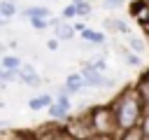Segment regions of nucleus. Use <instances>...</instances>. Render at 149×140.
<instances>
[{
    "mask_svg": "<svg viewBox=\"0 0 149 140\" xmlns=\"http://www.w3.org/2000/svg\"><path fill=\"white\" fill-rule=\"evenodd\" d=\"M142 79H144V82H149V65L144 68V72H142Z\"/></svg>",
    "mask_w": 149,
    "mask_h": 140,
    "instance_id": "72a5a7b5",
    "label": "nucleus"
},
{
    "mask_svg": "<svg viewBox=\"0 0 149 140\" xmlns=\"http://www.w3.org/2000/svg\"><path fill=\"white\" fill-rule=\"evenodd\" d=\"M49 26L54 28V37L61 40V42L72 40L74 33H77L74 26H72V21H65V19H56V16H51V19H49Z\"/></svg>",
    "mask_w": 149,
    "mask_h": 140,
    "instance_id": "39448f33",
    "label": "nucleus"
},
{
    "mask_svg": "<svg viewBox=\"0 0 149 140\" xmlns=\"http://www.w3.org/2000/svg\"><path fill=\"white\" fill-rule=\"evenodd\" d=\"M72 96H56L54 98V103H61V105H65V107H72V100H70Z\"/></svg>",
    "mask_w": 149,
    "mask_h": 140,
    "instance_id": "cd10ccee",
    "label": "nucleus"
},
{
    "mask_svg": "<svg viewBox=\"0 0 149 140\" xmlns=\"http://www.w3.org/2000/svg\"><path fill=\"white\" fill-rule=\"evenodd\" d=\"M0 89H5V82H2V68H0Z\"/></svg>",
    "mask_w": 149,
    "mask_h": 140,
    "instance_id": "c9c22d12",
    "label": "nucleus"
},
{
    "mask_svg": "<svg viewBox=\"0 0 149 140\" xmlns=\"http://www.w3.org/2000/svg\"><path fill=\"white\" fill-rule=\"evenodd\" d=\"M58 47H61V40H56V37H49V40H47V49H49V51H56Z\"/></svg>",
    "mask_w": 149,
    "mask_h": 140,
    "instance_id": "c85d7f7f",
    "label": "nucleus"
},
{
    "mask_svg": "<svg viewBox=\"0 0 149 140\" xmlns=\"http://www.w3.org/2000/svg\"><path fill=\"white\" fill-rule=\"evenodd\" d=\"M21 63H23V61H21L16 54H5V56L0 58V68H2V70H12V72H16V70L21 68Z\"/></svg>",
    "mask_w": 149,
    "mask_h": 140,
    "instance_id": "f3484780",
    "label": "nucleus"
},
{
    "mask_svg": "<svg viewBox=\"0 0 149 140\" xmlns=\"http://www.w3.org/2000/svg\"><path fill=\"white\" fill-rule=\"evenodd\" d=\"M147 140H149V138H147Z\"/></svg>",
    "mask_w": 149,
    "mask_h": 140,
    "instance_id": "4c0bfd02",
    "label": "nucleus"
},
{
    "mask_svg": "<svg viewBox=\"0 0 149 140\" xmlns=\"http://www.w3.org/2000/svg\"><path fill=\"white\" fill-rule=\"evenodd\" d=\"M51 103H54V96L51 93H37V96H33L28 100V107L35 110V112H40V110H47Z\"/></svg>",
    "mask_w": 149,
    "mask_h": 140,
    "instance_id": "4468645a",
    "label": "nucleus"
},
{
    "mask_svg": "<svg viewBox=\"0 0 149 140\" xmlns=\"http://www.w3.org/2000/svg\"><path fill=\"white\" fill-rule=\"evenodd\" d=\"M72 26H74V30H77V33H84V30L88 28V26H86L84 21H72Z\"/></svg>",
    "mask_w": 149,
    "mask_h": 140,
    "instance_id": "c756f323",
    "label": "nucleus"
},
{
    "mask_svg": "<svg viewBox=\"0 0 149 140\" xmlns=\"http://www.w3.org/2000/svg\"><path fill=\"white\" fill-rule=\"evenodd\" d=\"M116 140H144V133H142L140 126H133V128H128V131H121V133L116 135Z\"/></svg>",
    "mask_w": 149,
    "mask_h": 140,
    "instance_id": "aec40b11",
    "label": "nucleus"
},
{
    "mask_svg": "<svg viewBox=\"0 0 149 140\" xmlns=\"http://www.w3.org/2000/svg\"><path fill=\"white\" fill-rule=\"evenodd\" d=\"M74 7H77V19H88L93 14V2L91 0H84V2L74 5Z\"/></svg>",
    "mask_w": 149,
    "mask_h": 140,
    "instance_id": "412c9836",
    "label": "nucleus"
},
{
    "mask_svg": "<svg viewBox=\"0 0 149 140\" xmlns=\"http://www.w3.org/2000/svg\"><path fill=\"white\" fill-rule=\"evenodd\" d=\"M79 35H81V42H88V44H93V47H102V44H105V33H100V30L86 28V30L79 33Z\"/></svg>",
    "mask_w": 149,
    "mask_h": 140,
    "instance_id": "2eb2a0df",
    "label": "nucleus"
},
{
    "mask_svg": "<svg viewBox=\"0 0 149 140\" xmlns=\"http://www.w3.org/2000/svg\"><path fill=\"white\" fill-rule=\"evenodd\" d=\"M102 26H105L107 33H119V35H130L133 33L130 30V23L126 19H116V16H107L102 21Z\"/></svg>",
    "mask_w": 149,
    "mask_h": 140,
    "instance_id": "6e6552de",
    "label": "nucleus"
},
{
    "mask_svg": "<svg viewBox=\"0 0 149 140\" xmlns=\"http://www.w3.org/2000/svg\"><path fill=\"white\" fill-rule=\"evenodd\" d=\"M114 86H116V79H114V77H109V75H105V77H102V86H100V89L109 91V89H114Z\"/></svg>",
    "mask_w": 149,
    "mask_h": 140,
    "instance_id": "a878e982",
    "label": "nucleus"
},
{
    "mask_svg": "<svg viewBox=\"0 0 149 140\" xmlns=\"http://www.w3.org/2000/svg\"><path fill=\"white\" fill-rule=\"evenodd\" d=\"M7 47H9V49H16V47H19V42H16V40H9V42H7Z\"/></svg>",
    "mask_w": 149,
    "mask_h": 140,
    "instance_id": "2f4dec72",
    "label": "nucleus"
},
{
    "mask_svg": "<svg viewBox=\"0 0 149 140\" xmlns=\"http://www.w3.org/2000/svg\"><path fill=\"white\" fill-rule=\"evenodd\" d=\"M126 0H102V7L105 9H116V7H121Z\"/></svg>",
    "mask_w": 149,
    "mask_h": 140,
    "instance_id": "bb28decb",
    "label": "nucleus"
},
{
    "mask_svg": "<svg viewBox=\"0 0 149 140\" xmlns=\"http://www.w3.org/2000/svg\"><path fill=\"white\" fill-rule=\"evenodd\" d=\"M112 110H114V117H116V124H119V131H128L133 126H140L142 121V114H144V105L140 100V93L133 86H123L114 100L109 103Z\"/></svg>",
    "mask_w": 149,
    "mask_h": 140,
    "instance_id": "f257e3e1",
    "label": "nucleus"
},
{
    "mask_svg": "<svg viewBox=\"0 0 149 140\" xmlns=\"http://www.w3.org/2000/svg\"><path fill=\"white\" fill-rule=\"evenodd\" d=\"M16 77H19V82H21V84H26V86H30V89L42 86V77L37 75V70H35L30 63H21V68H19Z\"/></svg>",
    "mask_w": 149,
    "mask_h": 140,
    "instance_id": "423d86ee",
    "label": "nucleus"
},
{
    "mask_svg": "<svg viewBox=\"0 0 149 140\" xmlns=\"http://www.w3.org/2000/svg\"><path fill=\"white\" fill-rule=\"evenodd\" d=\"M61 19H65V21H72V19H77V7L70 2L65 9H63V14H61Z\"/></svg>",
    "mask_w": 149,
    "mask_h": 140,
    "instance_id": "5701e85b",
    "label": "nucleus"
},
{
    "mask_svg": "<svg viewBox=\"0 0 149 140\" xmlns=\"http://www.w3.org/2000/svg\"><path fill=\"white\" fill-rule=\"evenodd\" d=\"M84 140H116V138H107V135H91V138H84Z\"/></svg>",
    "mask_w": 149,
    "mask_h": 140,
    "instance_id": "7c9ffc66",
    "label": "nucleus"
},
{
    "mask_svg": "<svg viewBox=\"0 0 149 140\" xmlns=\"http://www.w3.org/2000/svg\"><path fill=\"white\" fill-rule=\"evenodd\" d=\"M114 51L119 54V58H121L126 65H130V68H140V65H142V56L133 54L126 44H114Z\"/></svg>",
    "mask_w": 149,
    "mask_h": 140,
    "instance_id": "1a4fd4ad",
    "label": "nucleus"
},
{
    "mask_svg": "<svg viewBox=\"0 0 149 140\" xmlns=\"http://www.w3.org/2000/svg\"><path fill=\"white\" fill-rule=\"evenodd\" d=\"M147 7H149V0H133V2H130V7H128V12H130V16H135V19H137Z\"/></svg>",
    "mask_w": 149,
    "mask_h": 140,
    "instance_id": "4be33fe9",
    "label": "nucleus"
},
{
    "mask_svg": "<svg viewBox=\"0 0 149 140\" xmlns=\"http://www.w3.org/2000/svg\"><path fill=\"white\" fill-rule=\"evenodd\" d=\"M140 128H142V133H144V140L149 138V110L142 114V121H140Z\"/></svg>",
    "mask_w": 149,
    "mask_h": 140,
    "instance_id": "393cba45",
    "label": "nucleus"
},
{
    "mask_svg": "<svg viewBox=\"0 0 149 140\" xmlns=\"http://www.w3.org/2000/svg\"><path fill=\"white\" fill-rule=\"evenodd\" d=\"M135 89H137V93H140V100H142V105H144V112L149 110V82H144L142 77H140V82L135 84Z\"/></svg>",
    "mask_w": 149,
    "mask_h": 140,
    "instance_id": "6ab92c4d",
    "label": "nucleus"
},
{
    "mask_svg": "<svg viewBox=\"0 0 149 140\" xmlns=\"http://www.w3.org/2000/svg\"><path fill=\"white\" fill-rule=\"evenodd\" d=\"M81 72V79H84V86L86 89H100L102 86V72H98V70H93L88 63H84V68L79 70Z\"/></svg>",
    "mask_w": 149,
    "mask_h": 140,
    "instance_id": "0eeeda50",
    "label": "nucleus"
},
{
    "mask_svg": "<svg viewBox=\"0 0 149 140\" xmlns=\"http://www.w3.org/2000/svg\"><path fill=\"white\" fill-rule=\"evenodd\" d=\"M79 2H84V0H72V5H79Z\"/></svg>",
    "mask_w": 149,
    "mask_h": 140,
    "instance_id": "e433bc0d",
    "label": "nucleus"
},
{
    "mask_svg": "<svg viewBox=\"0 0 149 140\" xmlns=\"http://www.w3.org/2000/svg\"><path fill=\"white\" fill-rule=\"evenodd\" d=\"M88 119H91V126H93V133L95 135H107V138H116L121 131H119V124H116V117H114V110L109 103H95L88 107Z\"/></svg>",
    "mask_w": 149,
    "mask_h": 140,
    "instance_id": "f03ea898",
    "label": "nucleus"
},
{
    "mask_svg": "<svg viewBox=\"0 0 149 140\" xmlns=\"http://www.w3.org/2000/svg\"><path fill=\"white\" fill-rule=\"evenodd\" d=\"M5 54H7V44H2V42H0V58H2Z\"/></svg>",
    "mask_w": 149,
    "mask_h": 140,
    "instance_id": "473e14b6",
    "label": "nucleus"
},
{
    "mask_svg": "<svg viewBox=\"0 0 149 140\" xmlns=\"http://www.w3.org/2000/svg\"><path fill=\"white\" fill-rule=\"evenodd\" d=\"M65 89L70 91V96H77V93H81L86 86H84V79H81V72H70L68 77H65Z\"/></svg>",
    "mask_w": 149,
    "mask_h": 140,
    "instance_id": "9b49d317",
    "label": "nucleus"
},
{
    "mask_svg": "<svg viewBox=\"0 0 149 140\" xmlns=\"http://www.w3.org/2000/svg\"><path fill=\"white\" fill-rule=\"evenodd\" d=\"M7 23H9V21H7V19H5V16H0V28H5V26H7Z\"/></svg>",
    "mask_w": 149,
    "mask_h": 140,
    "instance_id": "f704fd0d",
    "label": "nucleus"
},
{
    "mask_svg": "<svg viewBox=\"0 0 149 140\" xmlns=\"http://www.w3.org/2000/svg\"><path fill=\"white\" fill-rule=\"evenodd\" d=\"M33 138H35V140H70V138L65 135V131H63V124H56V121L35 128V131H33Z\"/></svg>",
    "mask_w": 149,
    "mask_h": 140,
    "instance_id": "20e7f679",
    "label": "nucleus"
},
{
    "mask_svg": "<svg viewBox=\"0 0 149 140\" xmlns=\"http://www.w3.org/2000/svg\"><path fill=\"white\" fill-rule=\"evenodd\" d=\"M70 110H72V107H65V105H61V103H51V105L47 107L49 117H51L56 124H63V121L70 117Z\"/></svg>",
    "mask_w": 149,
    "mask_h": 140,
    "instance_id": "ddd939ff",
    "label": "nucleus"
},
{
    "mask_svg": "<svg viewBox=\"0 0 149 140\" xmlns=\"http://www.w3.org/2000/svg\"><path fill=\"white\" fill-rule=\"evenodd\" d=\"M0 140H35L33 131H0Z\"/></svg>",
    "mask_w": 149,
    "mask_h": 140,
    "instance_id": "a211bd4d",
    "label": "nucleus"
},
{
    "mask_svg": "<svg viewBox=\"0 0 149 140\" xmlns=\"http://www.w3.org/2000/svg\"><path fill=\"white\" fill-rule=\"evenodd\" d=\"M19 5L16 0H0V16H5L7 21H12L14 16H19Z\"/></svg>",
    "mask_w": 149,
    "mask_h": 140,
    "instance_id": "dca6fc26",
    "label": "nucleus"
},
{
    "mask_svg": "<svg viewBox=\"0 0 149 140\" xmlns=\"http://www.w3.org/2000/svg\"><path fill=\"white\" fill-rule=\"evenodd\" d=\"M126 47L133 51V54H137V56H144V51H147V40L144 37H140V35H126Z\"/></svg>",
    "mask_w": 149,
    "mask_h": 140,
    "instance_id": "f8f14e48",
    "label": "nucleus"
},
{
    "mask_svg": "<svg viewBox=\"0 0 149 140\" xmlns=\"http://www.w3.org/2000/svg\"><path fill=\"white\" fill-rule=\"evenodd\" d=\"M63 131H65V135H68L70 140L91 138V135H93V126H91V119H88V110L74 114L72 119H65V121H63Z\"/></svg>",
    "mask_w": 149,
    "mask_h": 140,
    "instance_id": "7ed1b4c3",
    "label": "nucleus"
},
{
    "mask_svg": "<svg viewBox=\"0 0 149 140\" xmlns=\"http://www.w3.org/2000/svg\"><path fill=\"white\" fill-rule=\"evenodd\" d=\"M19 16L28 19V21H30V19H51V9H49V7H42V5H33V7L21 9Z\"/></svg>",
    "mask_w": 149,
    "mask_h": 140,
    "instance_id": "9d476101",
    "label": "nucleus"
},
{
    "mask_svg": "<svg viewBox=\"0 0 149 140\" xmlns=\"http://www.w3.org/2000/svg\"><path fill=\"white\" fill-rule=\"evenodd\" d=\"M30 26L35 30H44V28H51L49 26V19H30Z\"/></svg>",
    "mask_w": 149,
    "mask_h": 140,
    "instance_id": "b1692460",
    "label": "nucleus"
}]
</instances>
